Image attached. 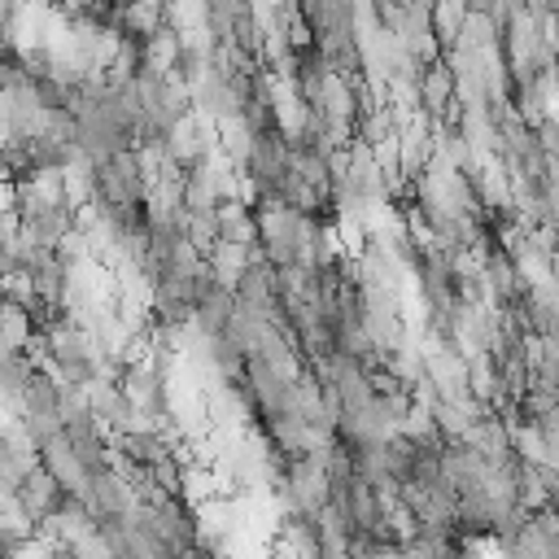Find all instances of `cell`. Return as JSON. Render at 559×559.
Here are the masks:
<instances>
[{
  "label": "cell",
  "instance_id": "4",
  "mask_svg": "<svg viewBox=\"0 0 559 559\" xmlns=\"http://www.w3.org/2000/svg\"><path fill=\"white\" fill-rule=\"evenodd\" d=\"M87 507H92V515L96 520H127L131 511H135V493H131V485L114 472V467H105L100 476H92V489H87V498H83Z\"/></svg>",
  "mask_w": 559,
  "mask_h": 559
},
{
  "label": "cell",
  "instance_id": "2",
  "mask_svg": "<svg viewBox=\"0 0 559 559\" xmlns=\"http://www.w3.org/2000/svg\"><path fill=\"white\" fill-rule=\"evenodd\" d=\"M253 210H258V249H262V258L275 271L301 266V223H306V214H297L284 201H266V197Z\"/></svg>",
  "mask_w": 559,
  "mask_h": 559
},
{
  "label": "cell",
  "instance_id": "3",
  "mask_svg": "<svg viewBox=\"0 0 559 559\" xmlns=\"http://www.w3.org/2000/svg\"><path fill=\"white\" fill-rule=\"evenodd\" d=\"M39 467L61 485L66 498H87V489H92V472H87V463L79 459V450H74V441H70L66 432L52 437V441L39 450Z\"/></svg>",
  "mask_w": 559,
  "mask_h": 559
},
{
  "label": "cell",
  "instance_id": "5",
  "mask_svg": "<svg viewBox=\"0 0 559 559\" xmlns=\"http://www.w3.org/2000/svg\"><path fill=\"white\" fill-rule=\"evenodd\" d=\"M13 502H17V507H22V515L39 528V524H44V520L66 502V493H61V485H57L44 467H35V472L13 489Z\"/></svg>",
  "mask_w": 559,
  "mask_h": 559
},
{
  "label": "cell",
  "instance_id": "6",
  "mask_svg": "<svg viewBox=\"0 0 559 559\" xmlns=\"http://www.w3.org/2000/svg\"><path fill=\"white\" fill-rule=\"evenodd\" d=\"M218 231L231 245H258V210L245 205V201H236V197L223 201L218 205Z\"/></svg>",
  "mask_w": 559,
  "mask_h": 559
},
{
  "label": "cell",
  "instance_id": "1",
  "mask_svg": "<svg viewBox=\"0 0 559 559\" xmlns=\"http://www.w3.org/2000/svg\"><path fill=\"white\" fill-rule=\"evenodd\" d=\"M148 192H153V175H148L144 153L127 148V153H118V157L96 166L92 205H131V210H140V205H148Z\"/></svg>",
  "mask_w": 559,
  "mask_h": 559
},
{
  "label": "cell",
  "instance_id": "7",
  "mask_svg": "<svg viewBox=\"0 0 559 559\" xmlns=\"http://www.w3.org/2000/svg\"><path fill=\"white\" fill-rule=\"evenodd\" d=\"M183 559H227V555H218V550H205V546H197V550H188Z\"/></svg>",
  "mask_w": 559,
  "mask_h": 559
}]
</instances>
